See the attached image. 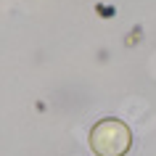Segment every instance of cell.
I'll return each mask as SVG.
<instances>
[{"label": "cell", "instance_id": "cell-1", "mask_svg": "<svg viewBox=\"0 0 156 156\" xmlns=\"http://www.w3.org/2000/svg\"><path fill=\"white\" fill-rule=\"evenodd\" d=\"M132 146L130 127L119 119H101L90 132V148L95 156H124Z\"/></svg>", "mask_w": 156, "mask_h": 156}]
</instances>
